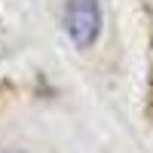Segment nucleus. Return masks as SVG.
<instances>
[{"mask_svg":"<svg viewBox=\"0 0 153 153\" xmlns=\"http://www.w3.org/2000/svg\"><path fill=\"white\" fill-rule=\"evenodd\" d=\"M6 153H25V150H6Z\"/></svg>","mask_w":153,"mask_h":153,"instance_id":"nucleus-2","label":"nucleus"},{"mask_svg":"<svg viewBox=\"0 0 153 153\" xmlns=\"http://www.w3.org/2000/svg\"><path fill=\"white\" fill-rule=\"evenodd\" d=\"M65 34L68 40L86 52L92 49L101 37V25H104V16H101V0H68L65 3Z\"/></svg>","mask_w":153,"mask_h":153,"instance_id":"nucleus-1","label":"nucleus"}]
</instances>
